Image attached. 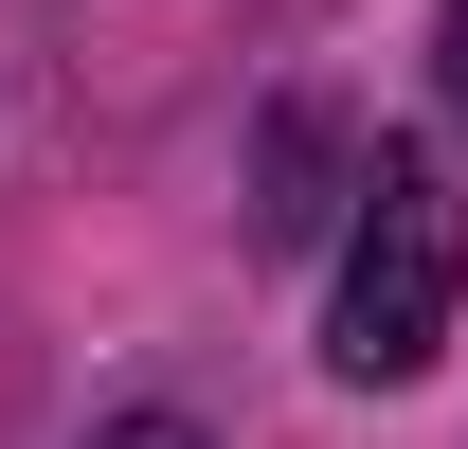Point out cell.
Here are the masks:
<instances>
[{"label": "cell", "mask_w": 468, "mask_h": 449, "mask_svg": "<svg viewBox=\"0 0 468 449\" xmlns=\"http://www.w3.org/2000/svg\"><path fill=\"white\" fill-rule=\"evenodd\" d=\"M90 449H217V432H198V413H109Z\"/></svg>", "instance_id": "277c9868"}, {"label": "cell", "mask_w": 468, "mask_h": 449, "mask_svg": "<svg viewBox=\"0 0 468 449\" xmlns=\"http://www.w3.org/2000/svg\"><path fill=\"white\" fill-rule=\"evenodd\" d=\"M451 306H468V198L432 144H378L360 162V216H343V287H324V378L343 395H397L451 360Z\"/></svg>", "instance_id": "6da1fadb"}, {"label": "cell", "mask_w": 468, "mask_h": 449, "mask_svg": "<svg viewBox=\"0 0 468 449\" xmlns=\"http://www.w3.org/2000/svg\"><path fill=\"white\" fill-rule=\"evenodd\" d=\"M360 162H378V144H343V109H324V90H289V109L252 126V234H324V216H360Z\"/></svg>", "instance_id": "7a4b0ae2"}, {"label": "cell", "mask_w": 468, "mask_h": 449, "mask_svg": "<svg viewBox=\"0 0 468 449\" xmlns=\"http://www.w3.org/2000/svg\"><path fill=\"white\" fill-rule=\"evenodd\" d=\"M432 90H451V126H468V0H432Z\"/></svg>", "instance_id": "3957f363"}]
</instances>
